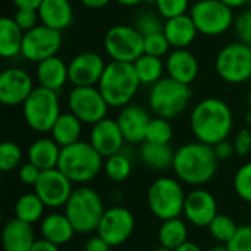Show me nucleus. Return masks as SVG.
<instances>
[{
    "label": "nucleus",
    "mask_w": 251,
    "mask_h": 251,
    "mask_svg": "<svg viewBox=\"0 0 251 251\" xmlns=\"http://www.w3.org/2000/svg\"><path fill=\"white\" fill-rule=\"evenodd\" d=\"M190 126L197 141L216 146L218 143L228 140L232 131V110L224 100L207 97L193 107Z\"/></svg>",
    "instance_id": "f257e3e1"
},
{
    "label": "nucleus",
    "mask_w": 251,
    "mask_h": 251,
    "mask_svg": "<svg viewBox=\"0 0 251 251\" xmlns=\"http://www.w3.org/2000/svg\"><path fill=\"white\" fill-rule=\"evenodd\" d=\"M218 162L213 146L194 141L181 146L175 151L172 169L179 181L200 187L212 181L218 171Z\"/></svg>",
    "instance_id": "f03ea898"
},
{
    "label": "nucleus",
    "mask_w": 251,
    "mask_h": 251,
    "mask_svg": "<svg viewBox=\"0 0 251 251\" xmlns=\"http://www.w3.org/2000/svg\"><path fill=\"white\" fill-rule=\"evenodd\" d=\"M141 82L132 63L110 60L97 84L110 107H125L135 97Z\"/></svg>",
    "instance_id": "7ed1b4c3"
},
{
    "label": "nucleus",
    "mask_w": 251,
    "mask_h": 251,
    "mask_svg": "<svg viewBox=\"0 0 251 251\" xmlns=\"http://www.w3.org/2000/svg\"><path fill=\"white\" fill-rule=\"evenodd\" d=\"M103 156L90 141H76L62 147L57 168L74 182L85 184L93 181L104 168Z\"/></svg>",
    "instance_id": "20e7f679"
},
{
    "label": "nucleus",
    "mask_w": 251,
    "mask_h": 251,
    "mask_svg": "<svg viewBox=\"0 0 251 251\" xmlns=\"http://www.w3.org/2000/svg\"><path fill=\"white\" fill-rule=\"evenodd\" d=\"M106 209L100 194L90 187L75 188L65 204V215L71 221L76 234L97 231Z\"/></svg>",
    "instance_id": "39448f33"
},
{
    "label": "nucleus",
    "mask_w": 251,
    "mask_h": 251,
    "mask_svg": "<svg viewBox=\"0 0 251 251\" xmlns=\"http://www.w3.org/2000/svg\"><path fill=\"white\" fill-rule=\"evenodd\" d=\"M193 93L190 85L182 84L171 76H163L149 91L150 110L165 119H175L185 112L191 101Z\"/></svg>",
    "instance_id": "423d86ee"
},
{
    "label": "nucleus",
    "mask_w": 251,
    "mask_h": 251,
    "mask_svg": "<svg viewBox=\"0 0 251 251\" xmlns=\"http://www.w3.org/2000/svg\"><path fill=\"white\" fill-rule=\"evenodd\" d=\"M22 113L26 125L40 134L50 132L60 116L59 94L44 87H35L22 104Z\"/></svg>",
    "instance_id": "0eeeda50"
},
{
    "label": "nucleus",
    "mask_w": 251,
    "mask_h": 251,
    "mask_svg": "<svg viewBox=\"0 0 251 251\" xmlns=\"http://www.w3.org/2000/svg\"><path fill=\"white\" fill-rule=\"evenodd\" d=\"M185 197L187 196L178 178L162 176L149 187L147 204L157 219L168 221L179 218L181 213H184Z\"/></svg>",
    "instance_id": "6e6552de"
},
{
    "label": "nucleus",
    "mask_w": 251,
    "mask_h": 251,
    "mask_svg": "<svg viewBox=\"0 0 251 251\" xmlns=\"http://www.w3.org/2000/svg\"><path fill=\"white\" fill-rule=\"evenodd\" d=\"M234 9L219 0H197L190 7V16L200 34L218 37L226 32L235 22Z\"/></svg>",
    "instance_id": "1a4fd4ad"
},
{
    "label": "nucleus",
    "mask_w": 251,
    "mask_h": 251,
    "mask_svg": "<svg viewBox=\"0 0 251 251\" xmlns=\"http://www.w3.org/2000/svg\"><path fill=\"white\" fill-rule=\"evenodd\" d=\"M215 69L228 84H243L251 79V47L241 41L226 44L215 59Z\"/></svg>",
    "instance_id": "9d476101"
},
{
    "label": "nucleus",
    "mask_w": 251,
    "mask_h": 251,
    "mask_svg": "<svg viewBox=\"0 0 251 251\" xmlns=\"http://www.w3.org/2000/svg\"><path fill=\"white\" fill-rule=\"evenodd\" d=\"M103 44L110 60L134 63L144 54V37L134 25L119 24L109 28Z\"/></svg>",
    "instance_id": "9b49d317"
},
{
    "label": "nucleus",
    "mask_w": 251,
    "mask_h": 251,
    "mask_svg": "<svg viewBox=\"0 0 251 251\" xmlns=\"http://www.w3.org/2000/svg\"><path fill=\"white\" fill-rule=\"evenodd\" d=\"M68 107L82 124L94 125L107 118L109 104L97 85L72 87L68 94Z\"/></svg>",
    "instance_id": "f8f14e48"
},
{
    "label": "nucleus",
    "mask_w": 251,
    "mask_h": 251,
    "mask_svg": "<svg viewBox=\"0 0 251 251\" xmlns=\"http://www.w3.org/2000/svg\"><path fill=\"white\" fill-rule=\"evenodd\" d=\"M62 47L60 31L38 24L24 35L21 56L32 63H40L49 57L57 56Z\"/></svg>",
    "instance_id": "ddd939ff"
},
{
    "label": "nucleus",
    "mask_w": 251,
    "mask_h": 251,
    "mask_svg": "<svg viewBox=\"0 0 251 251\" xmlns=\"http://www.w3.org/2000/svg\"><path fill=\"white\" fill-rule=\"evenodd\" d=\"M72 184L74 182L59 168H53L41 171V175L34 185V193L43 200L46 207H65L74 191Z\"/></svg>",
    "instance_id": "4468645a"
},
{
    "label": "nucleus",
    "mask_w": 251,
    "mask_h": 251,
    "mask_svg": "<svg viewBox=\"0 0 251 251\" xmlns=\"http://www.w3.org/2000/svg\"><path fill=\"white\" fill-rule=\"evenodd\" d=\"M134 229H135L134 215L122 206H115L106 209L97 226V234L110 247H118L131 238Z\"/></svg>",
    "instance_id": "2eb2a0df"
},
{
    "label": "nucleus",
    "mask_w": 251,
    "mask_h": 251,
    "mask_svg": "<svg viewBox=\"0 0 251 251\" xmlns=\"http://www.w3.org/2000/svg\"><path fill=\"white\" fill-rule=\"evenodd\" d=\"M106 60L96 51H82L71 59L68 63L69 82L72 87H93L97 85L104 69Z\"/></svg>",
    "instance_id": "dca6fc26"
},
{
    "label": "nucleus",
    "mask_w": 251,
    "mask_h": 251,
    "mask_svg": "<svg viewBox=\"0 0 251 251\" xmlns=\"http://www.w3.org/2000/svg\"><path fill=\"white\" fill-rule=\"evenodd\" d=\"M31 75L22 68H7L0 74V103L22 106L34 90Z\"/></svg>",
    "instance_id": "f3484780"
},
{
    "label": "nucleus",
    "mask_w": 251,
    "mask_h": 251,
    "mask_svg": "<svg viewBox=\"0 0 251 251\" xmlns=\"http://www.w3.org/2000/svg\"><path fill=\"white\" fill-rule=\"evenodd\" d=\"M184 215L191 225L197 228H207L219 215L216 199L210 191L196 188L185 197Z\"/></svg>",
    "instance_id": "a211bd4d"
},
{
    "label": "nucleus",
    "mask_w": 251,
    "mask_h": 251,
    "mask_svg": "<svg viewBox=\"0 0 251 251\" xmlns=\"http://www.w3.org/2000/svg\"><path fill=\"white\" fill-rule=\"evenodd\" d=\"M88 141L103 157H109L122 151V147L126 143L118 121L112 118H104L91 125Z\"/></svg>",
    "instance_id": "6ab92c4d"
},
{
    "label": "nucleus",
    "mask_w": 251,
    "mask_h": 251,
    "mask_svg": "<svg viewBox=\"0 0 251 251\" xmlns=\"http://www.w3.org/2000/svg\"><path fill=\"white\" fill-rule=\"evenodd\" d=\"M116 121L119 124V128L126 143H131V144L144 143L146 132L151 121V116L146 107L129 103L128 106L121 107V112Z\"/></svg>",
    "instance_id": "aec40b11"
},
{
    "label": "nucleus",
    "mask_w": 251,
    "mask_h": 251,
    "mask_svg": "<svg viewBox=\"0 0 251 251\" xmlns=\"http://www.w3.org/2000/svg\"><path fill=\"white\" fill-rule=\"evenodd\" d=\"M168 76L182 82L193 84L200 72L199 59L188 49H174L165 60Z\"/></svg>",
    "instance_id": "412c9836"
},
{
    "label": "nucleus",
    "mask_w": 251,
    "mask_h": 251,
    "mask_svg": "<svg viewBox=\"0 0 251 251\" xmlns=\"http://www.w3.org/2000/svg\"><path fill=\"white\" fill-rule=\"evenodd\" d=\"M40 24L63 31L74 22V7L71 0H43L37 9Z\"/></svg>",
    "instance_id": "4be33fe9"
},
{
    "label": "nucleus",
    "mask_w": 251,
    "mask_h": 251,
    "mask_svg": "<svg viewBox=\"0 0 251 251\" xmlns=\"http://www.w3.org/2000/svg\"><path fill=\"white\" fill-rule=\"evenodd\" d=\"M35 76L40 87L53 90L59 93L66 82H69V69L68 63L59 56L49 57L40 63H37Z\"/></svg>",
    "instance_id": "5701e85b"
},
{
    "label": "nucleus",
    "mask_w": 251,
    "mask_h": 251,
    "mask_svg": "<svg viewBox=\"0 0 251 251\" xmlns=\"http://www.w3.org/2000/svg\"><path fill=\"white\" fill-rule=\"evenodd\" d=\"M35 241L32 225L16 218L4 224L1 231V244L4 251H31Z\"/></svg>",
    "instance_id": "b1692460"
},
{
    "label": "nucleus",
    "mask_w": 251,
    "mask_h": 251,
    "mask_svg": "<svg viewBox=\"0 0 251 251\" xmlns=\"http://www.w3.org/2000/svg\"><path fill=\"white\" fill-rule=\"evenodd\" d=\"M163 34L166 35L171 47L174 49H188L196 40L199 29L191 19L190 13L171 18L165 21Z\"/></svg>",
    "instance_id": "393cba45"
},
{
    "label": "nucleus",
    "mask_w": 251,
    "mask_h": 251,
    "mask_svg": "<svg viewBox=\"0 0 251 251\" xmlns=\"http://www.w3.org/2000/svg\"><path fill=\"white\" fill-rule=\"evenodd\" d=\"M40 232L44 240L59 247L68 244L76 234L65 213H50L44 216L40 225Z\"/></svg>",
    "instance_id": "a878e982"
},
{
    "label": "nucleus",
    "mask_w": 251,
    "mask_h": 251,
    "mask_svg": "<svg viewBox=\"0 0 251 251\" xmlns=\"http://www.w3.org/2000/svg\"><path fill=\"white\" fill-rule=\"evenodd\" d=\"M62 147L50 137H43L31 143L28 149V162L35 165L40 171L57 168Z\"/></svg>",
    "instance_id": "bb28decb"
},
{
    "label": "nucleus",
    "mask_w": 251,
    "mask_h": 251,
    "mask_svg": "<svg viewBox=\"0 0 251 251\" xmlns=\"http://www.w3.org/2000/svg\"><path fill=\"white\" fill-rule=\"evenodd\" d=\"M25 32L19 28L13 18L3 16L0 19V54L4 59H13L21 54Z\"/></svg>",
    "instance_id": "cd10ccee"
},
{
    "label": "nucleus",
    "mask_w": 251,
    "mask_h": 251,
    "mask_svg": "<svg viewBox=\"0 0 251 251\" xmlns=\"http://www.w3.org/2000/svg\"><path fill=\"white\" fill-rule=\"evenodd\" d=\"M82 125L84 124L74 113H71V112L60 113V116L57 118V121L54 122V125L50 131L51 138L60 147L71 146L81 140Z\"/></svg>",
    "instance_id": "c85d7f7f"
},
{
    "label": "nucleus",
    "mask_w": 251,
    "mask_h": 251,
    "mask_svg": "<svg viewBox=\"0 0 251 251\" xmlns=\"http://www.w3.org/2000/svg\"><path fill=\"white\" fill-rule=\"evenodd\" d=\"M143 163L153 171H165L172 168L175 151L169 144H154L144 141L140 149Z\"/></svg>",
    "instance_id": "c756f323"
},
{
    "label": "nucleus",
    "mask_w": 251,
    "mask_h": 251,
    "mask_svg": "<svg viewBox=\"0 0 251 251\" xmlns=\"http://www.w3.org/2000/svg\"><path fill=\"white\" fill-rule=\"evenodd\" d=\"M132 65L141 85H154L157 81L163 78L166 71V65L162 57L151 56L147 53L141 54Z\"/></svg>",
    "instance_id": "7c9ffc66"
},
{
    "label": "nucleus",
    "mask_w": 251,
    "mask_h": 251,
    "mask_svg": "<svg viewBox=\"0 0 251 251\" xmlns=\"http://www.w3.org/2000/svg\"><path fill=\"white\" fill-rule=\"evenodd\" d=\"M187 241L188 228L184 221H181L179 218L162 221V225L159 228V243L162 247L175 251Z\"/></svg>",
    "instance_id": "2f4dec72"
},
{
    "label": "nucleus",
    "mask_w": 251,
    "mask_h": 251,
    "mask_svg": "<svg viewBox=\"0 0 251 251\" xmlns=\"http://www.w3.org/2000/svg\"><path fill=\"white\" fill-rule=\"evenodd\" d=\"M46 204L35 193L21 196L15 203V218L29 225L43 221Z\"/></svg>",
    "instance_id": "473e14b6"
},
{
    "label": "nucleus",
    "mask_w": 251,
    "mask_h": 251,
    "mask_svg": "<svg viewBox=\"0 0 251 251\" xmlns=\"http://www.w3.org/2000/svg\"><path fill=\"white\" fill-rule=\"evenodd\" d=\"M103 169L106 172V176L110 181L122 182V181H125L131 175L132 165H131L129 157L126 154H124L122 151H119L116 154H112V156L106 157Z\"/></svg>",
    "instance_id": "72a5a7b5"
},
{
    "label": "nucleus",
    "mask_w": 251,
    "mask_h": 251,
    "mask_svg": "<svg viewBox=\"0 0 251 251\" xmlns=\"http://www.w3.org/2000/svg\"><path fill=\"white\" fill-rule=\"evenodd\" d=\"M165 21L162 15L157 10H144L135 15L134 18V26L138 29V32L143 37L162 32L165 26Z\"/></svg>",
    "instance_id": "f704fd0d"
},
{
    "label": "nucleus",
    "mask_w": 251,
    "mask_h": 251,
    "mask_svg": "<svg viewBox=\"0 0 251 251\" xmlns=\"http://www.w3.org/2000/svg\"><path fill=\"white\" fill-rule=\"evenodd\" d=\"M174 137V129L169 122V119L165 118H151L147 132H146V140L149 143L154 144H169Z\"/></svg>",
    "instance_id": "c9c22d12"
},
{
    "label": "nucleus",
    "mask_w": 251,
    "mask_h": 251,
    "mask_svg": "<svg viewBox=\"0 0 251 251\" xmlns=\"http://www.w3.org/2000/svg\"><path fill=\"white\" fill-rule=\"evenodd\" d=\"M210 235L219 243V244H228L231 241V238L234 237V234L237 232L238 226L235 224V221L226 215H218L212 224L207 226Z\"/></svg>",
    "instance_id": "e433bc0d"
},
{
    "label": "nucleus",
    "mask_w": 251,
    "mask_h": 251,
    "mask_svg": "<svg viewBox=\"0 0 251 251\" xmlns=\"http://www.w3.org/2000/svg\"><path fill=\"white\" fill-rule=\"evenodd\" d=\"M22 165V150L13 141H4L0 146V171L7 174Z\"/></svg>",
    "instance_id": "4c0bfd02"
},
{
    "label": "nucleus",
    "mask_w": 251,
    "mask_h": 251,
    "mask_svg": "<svg viewBox=\"0 0 251 251\" xmlns=\"http://www.w3.org/2000/svg\"><path fill=\"white\" fill-rule=\"evenodd\" d=\"M154 7L163 19H171L188 13L190 0H156Z\"/></svg>",
    "instance_id": "58836bf2"
},
{
    "label": "nucleus",
    "mask_w": 251,
    "mask_h": 251,
    "mask_svg": "<svg viewBox=\"0 0 251 251\" xmlns=\"http://www.w3.org/2000/svg\"><path fill=\"white\" fill-rule=\"evenodd\" d=\"M234 188L238 197L247 203H251V162L243 165L234 178Z\"/></svg>",
    "instance_id": "ea45409f"
},
{
    "label": "nucleus",
    "mask_w": 251,
    "mask_h": 251,
    "mask_svg": "<svg viewBox=\"0 0 251 251\" xmlns=\"http://www.w3.org/2000/svg\"><path fill=\"white\" fill-rule=\"evenodd\" d=\"M169 50H171V44L166 35L163 34V31L144 37V53L163 57L165 54L169 53Z\"/></svg>",
    "instance_id": "a19ab883"
},
{
    "label": "nucleus",
    "mask_w": 251,
    "mask_h": 251,
    "mask_svg": "<svg viewBox=\"0 0 251 251\" xmlns=\"http://www.w3.org/2000/svg\"><path fill=\"white\" fill-rule=\"evenodd\" d=\"M226 247L229 251H251V225L238 226Z\"/></svg>",
    "instance_id": "79ce46f5"
},
{
    "label": "nucleus",
    "mask_w": 251,
    "mask_h": 251,
    "mask_svg": "<svg viewBox=\"0 0 251 251\" xmlns=\"http://www.w3.org/2000/svg\"><path fill=\"white\" fill-rule=\"evenodd\" d=\"M234 28L240 41L251 46V9L241 12L235 18Z\"/></svg>",
    "instance_id": "37998d69"
},
{
    "label": "nucleus",
    "mask_w": 251,
    "mask_h": 251,
    "mask_svg": "<svg viewBox=\"0 0 251 251\" xmlns=\"http://www.w3.org/2000/svg\"><path fill=\"white\" fill-rule=\"evenodd\" d=\"M13 19L24 32L35 28L40 24L38 12L32 10V9H16V13L13 16Z\"/></svg>",
    "instance_id": "c03bdc74"
},
{
    "label": "nucleus",
    "mask_w": 251,
    "mask_h": 251,
    "mask_svg": "<svg viewBox=\"0 0 251 251\" xmlns=\"http://www.w3.org/2000/svg\"><path fill=\"white\" fill-rule=\"evenodd\" d=\"M40 175H41V171L35 165H32L31 162L22 163L18 168V178L25 185H35Z\"/></svg>",
    "instance_id": "a18cd8bd"
},
{
    "label": "nucleus",
    "mask_w": 251,
    "mask_h": 251,
    "mask_svg": "<svg viewBox=\"0 0 251 251\" xmlns=\"http://www.w3.org/2000/svg\"><path fill=\"white\" fill-rule=\"evenodd\" d=\"M234 149H235V153L240 154V156H246L251 151V131L244 128V129H240L237 137H235V141H234Z\"/></svg>",
    "instance_id": "49530a36"
},
{
    "label": "nucleus",
    "mask_w": 251,
    "mask_h": 251,
    "mask_svg": "<svg viewBox=\"0 0 251 251\" xmlns=\"http://www.w3.org/2000/svg\"><path fill=\"white\" fill-rule=\"evenodd\" d=\"M213 150H215V154L219 160H228L234 153H235V149H234V144L229 143L228 140L225 141H221L218 143L216 146H213Z\"/></svg>",
    "instance_id": "de8ad7c7"
},
{
    "label": "nucleus",
    "mask_w": 251,
    "mask_h": 251,
    "mask_svg": "<svg viewBox=\"0 0 251 251\" xmlns=\"http://www.w3.org/2000/svg\"><path fill=\"white\" fill-rule=\"evenodd\" d=\"M84 251H110V246L97 234L87 240L84 244Z\"/></svg>",
    "instance_id": "09e8293b"
},
{
    "label": "nucleus",
    "mask_w": 251,
    "mask_h": 251,
    "mask_svg": "<svg viewBox=\"0 0 251 251\" xmlns=\"http://www.w3.org/2000/svg\"><path fill=\"white\" fill-rule=\"evenodd\" d=\"M31 251H59V246L47 241V240H37L35 244L32 246Z\"/></svg>",
    "instance_id": "8fccbe9b"
},
{
    "label": "nucleus",
    "mask_w": 251,
    "mask_h": 251,
    "mask_svg": "<svg viewBox=\"0 0 251 251\" xmlns=\"http://www.w3.org/2000/svg\"><path fill=\"white\" fill-rule=\"evenodd\" d=\"M16 9H32L37 10L43 0H12Z\"/></svg>",
    "instance_id": "3c124183"
},
{
    "label": "nucleus",
    "mask_w": 251,
    "mask_h": 251,
    "mask_svg": "<svg viewBox=\"0 0 251 251\" xmlns=\"http://www.w3.org/2000/svg\"><path fill=\"white\" fill-rule=\"evenodd\" d=\"M112 0H79L81 4H84L88 9H103L106 7Z\"/></svg>",
    "instance_id": "603ef678"
},
{
    "label": "nucleus",
    "mask_w": 251,
    "mask_h": 251,
    "mask_svg": "<svg viewBox=\"0 0 251 251\" xmlns=\"http://www.w3.org/2000/svg\"><path fill=\"white\" fill-rule=\"evenodd\" d=\"M219 1L229 6L231 9H240V7H244L246 4L250 3V0H219Z\"/></svg>",
    "instance_id": "864d4df0"
},
{
    "label": "nucleus",
    "mask_w": 251,
    "mask_h": 251,
    "mask_svg": "<svg viewBox=\"0 0 251 251\" xmlns=\"http://www.w3.org/2000/svg\"><path fill=\"white\" fill-rule=\"evenodd\" d=\"M175 251H203L200 249V246H197L196 243H191V241H187L184 243L181 247H178Z\"/></svg>",
    "instance_id": "5fc2aeb1"
},
{
    "label": "nucleus",
    "mask_w": 251,
    "mask_h": 251,
    "mask_svg": "<svg viewBox=\"0 0 251 251\" xmlns=\"http://www.w3.org/2000/svg\"><path fill=\"white\" fill-rule=\"evenodd\" d=\"M119 4H122V6H128V7H131V6H138V4H141V3H146V0H116Z\"/></svg>",
    "instance_id": "6e6d98bb"
},
{
    "label": "nucleus",
    "mask_w": 251,
    "mask_h": 251,
    "mask_svg": "<svg viewBox=\"0 0 251 251\" xmlns=\"http://www.w3.org/2000/svg\"><path fill=\"white\" fill-rule=\"evenodd\" d=\"M207 251H229V250H228L226 244H218V246H215V247L209 249Z\"/></svg>",
    "instance_id": "4d7b16f0"
},
{
    "label": "nucleus",
    "mask_w": 251,
    "mask_h": 251,
    "mask_svg": "<svg viewBox=\"0 0 251 251\" xmlns=\"http://www.w3.org/2000/svg\"><path fill=\"white\" fill-rule=\"evenodd\" d=\"M246 122H247V124H251V110L246 113Z\"/></svg>",
    "instance_id": "13d9d810"
},
{
    "label": "nucleus",
    "mask_w": 251,
    "mask_h": 251,
    "mask_svg": "<svg viewBox=\"0 0 251 251\" xmlns=\"http://www.w3.org/2000/svg\"><path fill=\"white\" fill-rule=\"evenodd\" d=\"M153 251H174V250H169V249H166V247H162V246H160V247H157L156 250H153Z\"/></svg>",
    "instance_id": "bf43d9fd"
},
{
    "label": "nucleus",
    "mask_w": 251,
    "mask_h": 251,
    "mask_svg": "<svg viewBox=\"0 0 251 251\" xmlns=\"http://www.w3.org/2000/svg\"><path fill=\"white\" fill-rule=\"evenodd\" d=\"M247 103H249V104H250V106H251V93H250V94H249V97H247Z\"/></svg>",
    "instance_id": "052dcab7"
},
{
    "label": "nucleus",
    "mask_w": 251,
    "mask_h": 251,
    "mask_svg": "<svg viewBox=\"0 0 251 251\" xmlns=\"http://www.w3.org/2000/svg\"><path fill=\"white\" fill-rule=\"evenodd\" d=\"M250 3H251V0H250Z\"/></svg>",
    "instance_id": "680f3d73"
},
{
    "label": "nucleus",
    "mask_w": 251,
    "mask_h": 251,
    "mask_svg": "<svg viewBox=\"0 0 251 251\" xmlns=\"http://www.w3.org/2000/svg\"><path fill=\"white\" fill-rule=\"evenodd\" d=\"M250 47H251V46H250Z\"/></svg>",
    "instance_id": "e2e57ef3"
}]
</instances>
